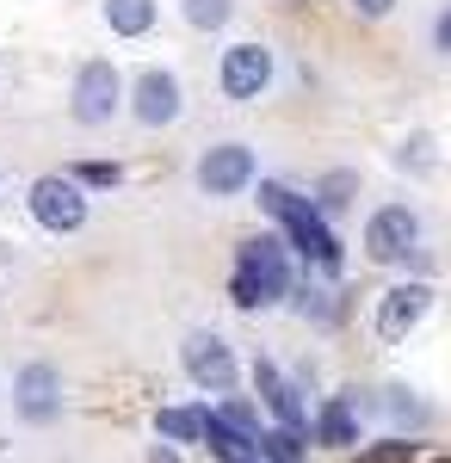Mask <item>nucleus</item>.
Instances as JSON below:
<instances>
[{
  "instance_id": "nucleus-1",
  "label": "nucleus",
  "mask_w": 451,
  "mask_h": 463,
  "mask_svg": "<svg viewBox=\"0 0 451 463\" xmlns=\"http://www.w3.org/2000/svg\"><path fill=\"white\" fill-rule=\"evenodd\" d=\"M260 185V211L278 222V235H284V248L297 253L310 272L321 279H341L347 272V248H341V235H334V222L315 211L303 192H291L284 179H254Z\"/></svg>"
},
{
  "instance_id": "nucleus-2",
  "label": "nucleus",
  "mask_w": 451,
  "mask_h": 463,
  "mask_svg": "<svg viewBox=\"0 0 451 463\" xmlns=\"http://www.w3.org/2000/svg\"><path fill=\"white\" fill-rule=\"evenodd\" d=\"M297 290V272H291V248L278 229H260L235 248V272H229V303L242 316H260V309H278L284 297Z\"/></svg>"
},
{
  "instance_id": "nucleus-3",
  "label": "nucleus",
  "mask_w": 451,
  "mask_h": 463,
  "mask_svg": "<svg viewBox=\"0 0 451 463\" xmlns=\"http://www.w3.org/2000/svg\"><path fill=\"white\" fill-rule=\"evenodd\" d=\"M25 216L43 235H81L93 216V192H81L69 174H37L25 185Z\"/></svg>"
},
{
  "instance_id": "nucleus-4",
  "label": "nucleus",
  "mask_w": 451,
  "mask_h": 463,
  "mask_svg": "<svg viewBox=\"0 0 451 463\" xmlns=\"http://www.w3.org/2000/svg\"><path fill=\"white\" fill-rule=\"evenodd\" d=\"M124 111V74L111 56H87L69 80V118L81 130H105L111 118Z\"/></svg>"
},
{
  "instance_id": "nucleus-5",
  "label": "nucleus",
  "mask_w": 451,
  "mask_h": 463,
  "mask_svg": "<svg viewBox=\"0 0 451 463\" xmlns=\"http://www.w3.org/2000/svg\"><path fill=\"white\" fill-rule=\"evenodd\" d=\"M124 111H130L137 130H174L179 118H186V87H179V74L161 69V62L137 69V80H124Z\"/></svg>"
},
{
  "instance_id": "nucleus-6",
  "label": "nucleus",
  "mask_w": 451,
  "mask_h": 463,
  "mask_svg": "<svg viewBox=\"0 0 451 463\" xmlns=\"http://www.w3.org/2000/svg\"><path fill=\"white\" fill-rule=\"evenodd\" d=\"M273 80H278L273 43H260V37L229 43L223 62H216V87H223V99H235V106H260V99L273 93Z\"/></svg>"
},
{
  "instance_id": "nucleus-7",
  "label": "nucleus",
  "mask_w": 451,
  "mask_h": 463,
  "mask_svg": "<svg viewBox=\"0 0 451 463\" xmlns=\"http://www.w3.org/2000/svg\"><path fill=\"white\" fill-rule=\"evenodd\" d=\"M254 179H260L254 143H210L205 155L192 161V185H198L205 198H242V192H254Z\"/></svg>"
},
{
  "instance_id": "nucleus-8",
  "label": "nucleus",
  "mask_w": 451,
  "mask_h": 463,
  "mask_svg": "<svg viewBox=\"0 0 451 463\" xmlns=\"http://www.w3.org/2000/svg\"><path fill=\"white\" fill-rule=\"evenodd\" d=\"M365 260L371 266H408V260H420V211L415 204H378L365 216Z\"/></svg>"
},
{
  "instance_id": "nucleus-9",
  "label": "nucleus",
  "mask_w": 451,
  "mask_h": 463,
  "mask_svg": "<svg viewBox=\"0 0 451 463\" xmlns=\"http://www.w3.org/2000/svg\"><path fill=\"white\" fill-rule=\"evenodd\" d=\"M62 408H69V395H62V371L50 358H32V364L13 371V414H19V427H56Z\"/></svg>"
},
{
  "instance_id": "nucleus-10",
  "label": "nucleus",
  "mask_w": 451,
  "mask_h": 463,
  "mask_svg": "<svg viewBox=\"0 0 451 463\" xmlns=\"http://www.w3.org/2000/svg\"><path fill=\"white\" fill-rule=\"evenodd\" d=\"M179 364H186V377L198 383L205 395H235V377H242V364H235V346L216 334V327H198V334H186V346H179Z\"/></svg>"
},
{
  "instance_id": "nucleus-11",
  "label": "nucleus",
  "mask_w": 451,
  "mask_h": 463,
  "mask_svg": "<svg viewBox=\"0 0 451 463\" xmlns=\"http://www.w3.org/2000/svg\"><path fill=\"white\" fill-rule=\"evenodd\" d=\"M427 309H433V285H427V279H402V285H389V290L378 297V316H371V327H378L383 346H402L420 321H427Z\"/></svg>"
},
{
  "instance_id": "nucleus-12",
  "label": "nucleus",
  "mask_w": 451,
  "mask_h": 463,
  "mask_svg": "<svg viewBox=\"0 0 451 463\" xmlns=\"http://www.w3.org/2000/svg\"><path fill=\"white\" fill-rule=\"evenodd\" d=\"M254 390H260V408L273 414V427L303 432V439H310V402H303V390L278 371L273 358H254Z\"/></svg>"
},
{
  "instance_id": "nucleus-13",
  "label": "nucleus",
  "mask_w": 451,
  "mask_h": 463,
  "mask_svg": "<svg viewBox=\"0 0 451 463\" xmlns=\"http://www.w3.org/2000/svg\"><path fill=\"white\" fill-rule=\"evenodd\" d=\"M310 445H328V451H352L359 445V390L328 395L310 414Z\"/></svg>"
},
{
  "instance_id": "nucleus-14",
  "label": "nucleus",
  "mask_w": 451,
  "mask_h": 463,
  "mask_svg": "<svg viewBox=\"0 0 451 463\" xmlns=\"http://www.w3.org/2000/svg\"><path fill=\"white\" fill-rule=\"evenodd\" d=\"M198 445H210L216 463H254V439H247L223 408H210V402H205V432H198Z\"/></svg>"
},
{
  "instance_id": "nucleus-15",
  "label": "nucleus",
  "mask_w": 451,
  "mask_h": 463,
  "mask_svg": "<svg viewBox=\"0 0 451 463\" xmlns=\"http://www.w3.org/2000/svg\"><path fill=\"white\" fill-rule=\"evenodd\" d=\"M100 13H105V32L124 37V43H137L161 25V0H100Z\"/></svg>"
},
{
  "instance_id": "nucleus-16",
  "label": "nucleus",
  "mask_w": 451,
  "mask_h": 463,
  "mask_svg": "<svg viewBox=\"0 0 451 463\" xmlns=\"http://www.w3.org/2000/svg\"><path fill=\"white\" fill-rule=\"evenodd\" d=\"M198 432H205V402L155 408V439H161V445H198Z\"/></svg>"
},
{
  "instance_id": "nucleus-17",
  "label": "nucleus",
  "mask_w": 451,
  "mask_h": 463,
  "mask_svg": "<svg viewBox=\"0 0 451 463\" xmlns=\"http://www.w3.org/2000/svg\"><path fill=\"white\" fill-rule=\"evenodd\" d=\"M310 204H315L321 216H341V211H352V204H359V174H352V167H328V174L315 179Z\"/></svg>"
},
{
  "instance_id": "nucleus-18",
  "label": "nucleus",
  "mask_w": 451,
  "mask_h": 463,
  "mask_svg": "<svg viewBox=\"0 0 451 463\" xmlns=\"http://www.w3.org/2000/svg\"><path fill=\"white\" fill-rule=\"evenodd\" d=\"M383 414L396 420V432H408V439L427 432V420H433V408H427L420 390H408V383H389V390H383Z\"/></svg>"
},
{
  "instance_id": "nucleus-19",
  "label": "nucleus",
  "mask_w": 451,
  "mask_h": 463,
  "mask_svg": "<svg viewBox=\"0 0 451 463\" xmlns=\"http://www.w3.org/2000/svg\"><path fill=\"white\" fill-rule=\"evenodd\" d=\"M310 439L303 432H284V427H260L254 432V463H303Z\"/></svg>"
},
{
  "instance_id": "nucleus-20",
  "label": "nucleus",
  "mask_w": 451,
  "mask_h": 463,
  "mask_svg": "<svg viewBox=\"0 0 451 463\" xmlns=\"http://www.w3.org/2000/svg\"><path fill=\"white\" fill-rule=\"evenodd\" d=\"M179 19L192 32H223L235 19V0H179Z\"/></svg>"
},
{
  "instance_id": "nucleus-21",
  "label": "nucleus",
  "mask_w": 451,
  "mask_h": 463,
  "mask_svg": "<svg viewBox=\"0 0 451 463\" xmlns=\"http://www.w3.org/2000/svg\"><path fill=\"white\" fill-rule=\"evenodd\" d=\"M69 179L81 192H111V185H124V167H118V161H74Z\"/></svg>"
},
{
  "instance_id": "nucleus-22",
  "label": "nucleus",
  "mask_w": 451,
  "mask_h": 463,
  "mask_svg": "<svg viewBox=\"0 0 451 463\" xmlns=\"http://www.w3.org/2000/svg\"><path fill=\"white\" fill-rule=\"evenodd\" d=\"M415 439L408 432H396V439H383V445H359V458L352 463H415Z\"/></svg>"
},
{
  "instance_id": "nucleus-23",
  "label": "nucleus",
  "mask_w": 451,
  "mask_h": 463,
  "mask_svg": "<svg viewBox=\"0 0 451 463\" xmlns=\"http://www.w3.org/2000/svg\"><path fill=\"white\" fill-rule=\"evenodd\" d=\"M216 408H223V414H229V420H235V427H242L247 439H254V432L266 427V420H260V408H254V402H235V395H229V402H216Z\"/></svg>"
},
{
  "instance_id": "nucleus-24",
  "label": "nucleus",
  "mask_w": 451,
  "mask_h": 463,
  "mask_svg": "<svg viewBox=\"0 0 451 463\" xmlns=\"http://www.w3.org/2000/svg\"><path fill=\"white\" fill-rule=\"evenodd\" d=\"M427 43H433V56H446V62H451V0L433 13V32H427Z\"/></svg>"
},
{
  "instance_id": "nucleus-25",
  "label": "nucleus",
  "mask_w": 451,
  "mask_h": 463,
  "mask_svg": "<svg viewBox=\"0 0 451 463\" xmlns=\"http://www.w3.org/2000/svg\"><path fill=\"white\" fill-rule=\"evenodd\" d=\"M396 167H415V174H427V167H433V155H427V137H408V143L396 148Z\"/></svg>"
},
{
  "instance_id": "nucleus-26",
  "label": "nucleus",
  "mask_w": 451,
  "mask_h": 463,
  "mask_svg": "<svg viewBox=\"0 0 451 463\" xmlns=\"http://www.w3.org/2000/svg\"><path fill=\"white\" fill-rule=\"evenodd\" d=\"M297 316H315V321H334V303H328V290L303 285V297H297Z\"/></svg>"
},
{
  "instance_id": "nucleus-27",
  "label": "nucleus",
  "mask_w": 451,
  "mask_h": 463,
  "mask_svg": "<svg viewBox=\"0 0 451 463\" xmlns=\"http://www.w3.org/2000/svg\"><path fill=\"white\" fill-rule=\"evenodd\" d=\"M352 13H359L365 25H378V19H389V13H396V0H352Z\"/></svg>"
},
{
  "instance_id": "nucleus-28",
  "label": "nucleus",
  "mask_w": 451,
  "mask_h": 463,
  "mask_svg": "<svg viewBox=\"0 0 451 463\" xmlns=\"http://www.w3.org/2000/svg\"><path fill=\"white\" fill-rule=\"evenodd\" d=\"M149 463H186V458H179V445H161V439H155V445H149Z\"/></svg>"
},
{
  "instance_id": "nucleus-29",
  "label": "nucleus",
  "mask_w": 451,
  "mask_h": 463,
  "mask_svg": "<svg viewBox=\"0 0 451 463\" xmlns=\"http://www.w3.org/2000/svg\"><path fill=\"white\" fill-rule=\"evenodd\" d=\"M439 463H451V458H439Z\"/></svg>"
}]
</instances>
